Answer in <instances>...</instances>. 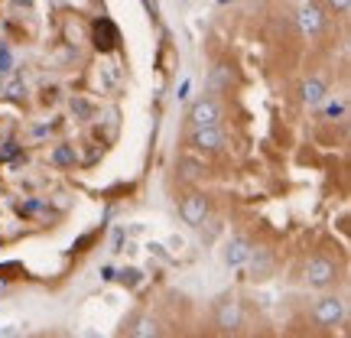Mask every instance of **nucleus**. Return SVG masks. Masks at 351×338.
<instances>
[{
    "label": "nucleus",
    "mask_w": 351,
    "mask_h": 338,
    "mask_svg": "<svg viewBox=\"0 0 351 338\" xmlns=\"http://www.w3.org/2000/svg\"><path fill=\"white\" fill-rule=\"evenodd\" d=\"M218 328L221 332H234V328L241 326V302L234 300V296H228V300H221V306H218Z\"/></svg>",
    "instance_id": "obj_5"
},
{
    "label": "nucleus",
    "mask_w": 351,
    "mask_h": 338,
    "mask_svg": "<svg viewBox=\"0 0 351 338\" xmlns=\"http://www.w3.org/2000/svg\"><path fill=\"white\" fill-rule=\"evenodd\" d=\"M247 263H251V274L254 276H267L270 270H274V257L267 251H254L251 248V254H247Z\"/></svg>",
    "instance_id": "obj_9"
},
{
    "label": "nucleus",
    "mask_w": 351,
    "mask_h": 338,
    "mask_svg": "<svg viewBox=\"0 0 351 338\" xmlns=\"http://www.w3.org/2000/svg\"><path fill=\"white\" fill-rule=\"evenodd\" d=\"M192 143H195L199 150H221V147H225V130H221L218 124L195 127V134H192Z\"/></svg>",
    "instance_id": "obj_4"
},
{
    "label": "nucleus",
    "mask_w": 351,
    "mask_h": 338,
    "mask_svg": "<svg viewBox=\"0 0 351 338\" xmlns=\"http://www.w3.org/2000/svg\"><path fill=\"white\" fill-rule=\"evenodd\" d=\"M335 276H339V270H335V263L328 261V257H313V261L306 263V280L313 287H328Z\"/></svg>",
    "instance_id": "obj_1"
},
{
    "label": "nucleus",
    "mask_w": 351,
    "mask_h": 338,
    "mask_svg": "<svg viewBox=\"0 0 351 338\" xmlns=\"http://www.w3.org/2000/svg\"><path fill=\"white\" fill-rule=\"evenodd\" d=\"M179 212H182V221H186V225L199 228L202 221L208 218V202H205V195H189V199H182Z\"/></svg>",
    "instance_id": "obj_3"
},
{
    "label": "nucleus",
    "mask_w": 351,
    "mask_h": 338,
    "mask_svg": "<svg viewBox=\"0 0 351 338\" xmlns=\"http://www.w3.org/2000/svg\"><path fill=\"white\" fill-rule=\"evenodd\" d=\"M345 114H348V104H345V101H332L326 108V117H335V121H341Z\"/></svg>",
    "instance_id": "obj_14"
},
{
    "label": "nucleus",
    "mask_w": 351,
    "mask_h": 338,
    "mask_svg": "<svg viewBox=\"0 0 351 338\" xmlns=\"http://www.w3.org/2000/svg\"><path fill=\"white\" fill-rule=\"evenodd\" d=\"M315 319H319L322 326H339L341 319H345V300H339V296L319 300L315 302Z\"/></svg>",
    "instance_id": "obj_2"
},
{
    "label": "nucleus",
    "mask_w": 351,
    "mask_h": 338,
    "mask_svg": "<svg viewBox=\"0 0 351 338\" xmlns=\"http://www.w3.org/2000/svg\"><path fill=\"white\" fill-rule=\"evenodd\" d=\"M0 91H3V75H0Z\"/></svg>",
    "instance_id": "obj_19"
},
{
    "label": "nucleus",
    "mask_w": 351,
    "mask_h": 338,
    "mask_svg": "<svg viewBox=\"0 0 351 338\" xmlns=\"http://www.w3.org/2000/svg\"><path fill=\"white\" fill-rule=\"evenodd\" d=\"M247 254H251V241L247 238H231L225 248V263L228 267H244L247 263Z\"/></svg>",
    "instance_id": "obj_8"
},
{
    "label": "nucleus",
    "mask_w": 351,
    "mask_h": 338,
    "mask_svg": "<svg viewBox=\"0 0 351 338\" xmlns=\"http://www.w3.org/2000/svg\"><path fill=\"white\" fill-rule=\"evenodd\" d=\"M228 85H231V69H228V65H215L212 78H208V88H212V91H225Z\"/></svg>",
    "instance_id": "obj_10"
},
{
    "label": "nucleus",
    "mask_w": 351,
    "mask_h": 338,
    "mask_svg": "<svg viewBox=\"0 0 351 338\" xmlns=\"http://www.w3.org/2000/svg\"><path fill=\"white\" fill-rule=\"evenodd\" d=\"M322 98H326V85H322L319 78H313V82L302 85V101H306V104H319Z\"/></svg>",
    "instance_id": "obj_11"
},
{
    "label": "nucleus",
    "mask_w": 351,
    "mask_h": 338,
    "mask_svg": "<svg viewBox=\"0 0 351 338\" xmlns=\"http://www.w3.org/2000/svg\"><path fill=\"white\" fill-rule=\"evenodd\" d=\"M134 335L150 338V335H160V328H156V322H153V319H140L137 328H134Z\"/></svg>",
    "instance_id": "obj_13"
},
{
    "label": "nucleus",
    "mask_w": 351,
    "mask_h": 338,
    "mask_svg": "<svg viewBox=\"0 0 351 338\" xmlns=\"http://www.w3.org/2000/svg\"><path fill=\"white\" fill-rule=\"evenodd\" d=\"M218 117H221V111H218V104H215V101H195V104H192V111H189L192 127L218 124Z\"/></svg>",
    "instance_id": "obj_6"
},
{
    "label": "nucleus",
    "mask_w": 351,
    "mask_h": 338,
    "mask_svg": "<svg viewBox=\"0 0 351 338\" xmlns=\"http://www.w3.org/2000/svg\"><path fill=\"white\" fill-rule=\"evenodd\" d=\"M52 160H56V163L59 166H72L75 163V150H72V147H56V153H52Z\"/></svg>",
    "instance_id": "obj_12"
},
{
    "label": "nucleus",
    "mask_w": 351,
    "mask_h": 338,
    "mask_svg": "<svg viewBox=\"0 0 351 338\" xmlns=\"http://www.w3.org/2000/svg\"><path fill=\"white\" fill-rule=\"evenodd\" d=\"M10 69H13V56H10V49L0 43V75H7Z\"/></svg>",
    "instance_id": "obj_15"
},
{
    "label": "nucleus",
    "mask_w": 351,
    "mask_h": 338,
    "mask_svg": "<svg viewBox=\"0 0 351 338\" xmlns=\"http://www.w3.org/2000/svg\"><path fill=\"white\" fill-rule=\"evenodd\" d=\"M72 111H75L78 117H91V104H88L85 98H75L72 101Z\"/></svg>",
    "instance_id": "obj_16"
},
{
    "label": "nucleus",
    "mask_w": 351,
    "mask_h": 338,
    "mask_svg": "<svg viewBox=\"0 0 351 338\" xmlns=\"http://www.w3.org/2000/svg\"><path fill=\"white\" fill-rule=\"evenodd\" d=\"M189 88H192V82H189V78H186V82L179 85V91H176V95H179V101H182V98H189Z\"/></svg>",
    "instance_id": "obj_18"
},
{
    "label": "nucleus",
    "mask_w": 351,
    "mask_h": 338,
    "mask_svg": "<svg viewBox=\"0 0 351 338\" xmlns=\"http://www.w3.org/2000/svg\"><path fill=\"white\" fill-rule=\"evenodd\" d=\"M322 26H326V20H322V10H319V7H313V3H309V7H302L300 10V29H302V36H319V33H322Z\"/></svg>",
    "instance_id": "obj_7"
},
{
    "label": "nucleus",
    "mask_w": 351,
    "mask_h": 338,
    "mask_svg": "<svg viewBox=\"0 0 351 338\" xmlns=\"http://www.w3.org/2000/svg\"><path fill=\"white\" fill-rule=\"evenodd\" d=\"M332 7H335V13H348V7H351V0H328Z\"/></svg>",
    "instance_id": "obj_17"
}]
</instances>
